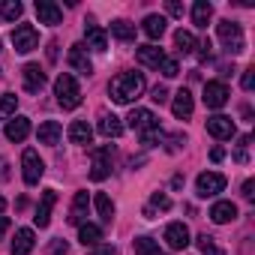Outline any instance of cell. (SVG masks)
I'll return each instance as SVG.
<instances>
[{
	"mask_svg": "<svg viewBox=\"0 0 255 255\" xmlns=\"http://www.w3.org/2000/svg\"><path fill=\"white\" fill-rule=\"evenodd\" d=\"M144 87H147V81H144L141 72H120L117 78H111L108 93H111V99L117 105H129L144 93Z\"/></svg>",
	"mask_w": 255,
	"mask_h": 255,
	"instance_id": "6da1fadb",
	"label": "cell"
},
{
	"mask_svg": "<svg viewBox=\"0 0 255 255\" xmlns=\"http://www.w3.org/2000/svg\"><path fill=\"white\" fill-rule=\"evenodd\" d=\"M126 120H129V129H135V132L141 135V144H144V147H153L156 141H162V129H159V120H156L153 111H147V108H132Z\"/></svg>",
	"mask_w": 255,
	"mask_h": 255,
	"instance_id": "7a4b0ae2",
	"label": "cell"
},
{
	"mask_svg": "<svg viewBox=\"0 0 255 255\" xmlns=\"http://www.w3.org/2000/svg\"><path fill=\"white\" fill-rule=\"evenodd\" d=\"M54 96H57V105H60V108H66V111L78 108V105H81V87H78L75 75L60 72L57 81H54Z\"/></svg>",
	"mask_w": 255,
	"mask_h": 255,
	"instance_id": "3957f363",
	"label": "cell"
},
{
	"mask_svg": "<svg viewBox=\"0 0 255 255\" xmlns=\"http://www.w3.org/2000/svg\"><path fill=\"white\" fill-rule=\"evenodd\" d=\"M216 33H219V39H222V45H225V51H228V54H243V51H246L243 30H240V24H237V21H231V18L219 21V24H216Z\"/></svg>",
	"mask_w": 255,
	"mask_h": 255,
	"instance_id": "277c9868",
	"label": "cell"
},
{
	"mask_svg": "<svg viewBox=\"0 0 255 255\" xmlns=\"http://www.w3.org/2000/svg\"><path fill=\"white\" fill-rule=\"evenodd\" d=\"M21 174H24V183L27 186H36L42 180V174H45V162L39 159V153L33 147H27L21 153Z\"/></svg>",
	"mask_w": 255,
	"mask_h": 255,
	"instance_id": "5b68a950",
	"label": "cell"
},
{
	"mask_svg": "<svg viewBox=\"0 0 255 255\" xmlns=\"http://www.w3.org/2000/svg\"><path fill=\"white\" fill-rule=\"evenodd\" d=\"M12 45H15L18 54H30V51L39 45V33H36V27H33V24H18V27L12 30Z\"/></svg>",
	"mask_w": 255,
	"mask_h": 255,
	"instance_id": "8992f818",
	"label": "cell"
},
{
	"mask_svg": "<svg viewBox=\"0 0 255 255\" xmlns=\"http://www.w3.org/2000/svg\"><path fill=\"white\" fill-rule=\"evenodd\" d=\"M90 156H93V165H90V177H93V180H105V177L111 174L114 147H111V144H105V147H96Z\"/></svg>",
	"mask_w": 255,
	"mask_h": 255,
	"instance_id": "52a82bcc",
	"label": "cell"
},
{
	"mask_svg": "<svg viewBox=\"0 0 255 255\" xmlns=\"http://www.w3.org/2000/svg\"><path fill=\"white\" fill-rule=\"evenodd\" d=\"M222 189H225V177H222L219 171H201L198 180H195V192H198L201 198H213V195H219Z\"/></svg>",
	"mask_w": 255,
	"mask_h": 255,
	"instance_id": "ba28073f",
	"label": "cell"
},
{
	"mask_svg": "<svg viewBox=\"0 0 255 255\" xmlns=\"http://www.w3.org/2000/svg\"><path fill=\"white\" fill-rule=\"evenodd\" d=\"M207 132L213 135V138H219V141H228V138H234V120L231 117H225V114H213V117H207Z\"/></svg>",
	"mask_w": 255,
	"mask_h": 255,
	"instance_id": "9c48e42d",
	"label": "cell"
},
{
	"mask_svg": "<svg viewBox=\"0 0 255 255\" xmlns=\"http://www.w3.org/2000/svg\"><path fill=\"white\" fill-rule=\"evenodd\" d=\"M228 96H231V93H228V87H225L222 81H207V84H204V96H201V99H204V105H207V108H213V111H216V108H222V105L228 102Z\"/></svg>",
	"mask_w": 255,
	"mask_h": 255,
	"instance_id": "30bf717a",
	"label": "cell"
},
{
	"mask_svg": "<svg viewBox=\"0 0 255 255\" xmlns=\"http://www.w3.org/2000/svg\"><path fill=\"white\" fill-rule=\"evenodd\" d=\"M189 228L183 225V222H171L168 228H165V243H168V249H174V252H180V249H186L189 246Z\"/></svg>",
	"mask_w": 255,
	"mask_h": 255,
	"instance_id": "8fae6325",
	"label": "cell"
},
{
	"mask_svg": "<svg viewBox=\"0 0 255 255\" xmlns=\"http://www.w3.org/2000/svg\"><path fill=\"white\" fill-rule=\"evenodd\" d=\"M21 78H24V90H27V93H39V90L45 87V72H42L39 63H27V66L21 69Z\"/></svg>",
	"mask_w": 255,
	"mask_h": 255,
	"instance_id": "7c38bea8",
	"label": "cell"
},
{
	"mask_svg": "<svg viewBox=\"0 0 255 255\" xmlns=\"http://www.w3.org/2000/svg\"><path fill=\"white\" fill-rule=\"evenodd\" d=\"M36 138H39V144H51V147H57L60 138H63V126H60L57 120H45V123H39Z\"/></svg>",
	"mask_w": 255,
	"mask_h": 255,
	"instance_id": "4fadbf2b",
	"label": "cell"
},
{
	"mask_svg": "<svg viewBox=\"0 0 255 255\" xmlns=\"http://www.w3.org/2000/svg\"><path fill=\"white\" fill-rule=\"evenodd\" d=\"M135 57H138L141 66H150V69H159L165 63V51L156 48V45H138L135 48Z\"/></svg>",
	"mask_w": 255,
	"mask_h": 255,
	"instance_id": "5bb4252c",
	"label": "cell"
},
{
	"mask_svg": "<svg viewBox=\"0 0 255 255\" xmlns=\"http://www.w3.org/2000/svg\"><path fill=\"white\" fill-rule=\"evenodd\" d=\"M69 66H72L75 72H81V75H90V72H93V63H90L87 48H84L81 42H75V45L69 48Z\"/></svg>",
	"mask_w": 255,
	"mask_h": 255,
	"instance_id": "9a60e30c",
	"label": "cell"
},
{
	"mask_svg": "<svg viewBox=\"0 0 255 255\" xmlns=\"http://www.w3.org/2000/svg\"><path fill=\"white\" fill-rule=\"evenodd\" d=\"M57 204V192L54 189H45L42 192V201H39V207H36V216H33V222L39 225V228H45L48 222H51V207Z\"/></svg>",
	"mask_w": 255,
	"mask_h": 255,
	"instance_id": "2e32d148",
	"label": "cell"
},
{
	"mask_svg": "<svg viewBox=\"0 0 255 255\" xmlns=\"http://www.w3.org/2000/svg\"><path fill=\"white\" fill-rule=\"evenodd\" d=\"M36 15H39V24H60L63 21V9L51 0H36Z\"/></svg>",
	"mask_w": 255,
	"mask_h": 255,
	"instance_id": "e0dca14e",
	"label": "cell"
},
{
	"mask_svg": "<svg viewBox=\"0 0 255 255\" xmlns=\"http://www.w3.org/2000/svg\"><path fill=\"white\" fill-rule=\"evenodd\" d=\"M192 108H195L192 93H189L186 87H183V90H177V93H174V102H171L174 117H177V120H186V117H192Z\"/></svg>",
	"mask_w": 255,
	"mask_h": 255,
	"instance_id": "ac0fdd59",
	"label": "cell"
},
{
	"mask_svg": "<svg viewBox=\"0 0 255 255\" xmlns=\"http://www.w3.org/2000/svg\"><path fill=\"white\" fill-rule=\"evenodd\" d=\"M84 39H87V48H93L99 54L108 48V33L99 24H84Z\"/></svg>",
	"mask_w": 255,
	"mask_h": 255,
	"instance_id": "d6986e66",
	"label": "cell"
},
{
	"mask_svg": "<svg viewBox=\"0 0 255 255\" xmlns=\"http://www.w3.org/2000/svg\"><path fill=\"white\" fill-rule=\"evenodd\" d=\"M210 219H213L216 225L234 222V219H237V204H234V201H216V204L210 207Z\"/></svg>",
	"mask_w": 255,
	"mask_h": 255,
	"instance_id": "ffe728a7",
	"label": "cell"
},
{
	"mask_svg": "<svg viewBox=\"0 0 255 255\" xmlns=\"http://www.w3.org/2000/svg\"><path fill=\"white\" fill-rule=\"evenodd\" d=\"M99 132L105 135V138H120L123 135V123H120V117L117 114H99Z\"/></svg>",
	"mask_w": 255,
	"mask_h": 255,
	"instance_id": "44dd1931",
	"label": "cell"
},
{
	"mask_svg": "<svg viewBox=\"0 0 255 255\" xmlns=\"http://www.w3.org/2000/svg\"><path fill=\"white\" fill-rule=\"evenodd\" d=\"M27 135H30V120H27V117H12V120L6 123V138H9V141L18 144V141H24Z\"/></svg>",
	"mask_w": 255,
	"mask_h": 255,
	"instance_id": "7402d4cb",
	"label": "cell"
},
{
	"mask_svg": "<svg viewBox=\"0 0 255 255\" xmlns=\"http://www.w3.org/2000/svg\"><path fill=\"white\" fill-rule=\"evenodd\" d=\"M33 231L30 228H18L15 231V240H12V255H30L33 252Z\"/></svg>",
	"mask_w": 255,
	"mask_h": 255,
	"instance_id": "603a6c76",
	"label": "cell"
},
{
	"mask_svg": "<svg viewBox=\"0 0 255 255\" xmlns=\"http://www.w3.org/2000/svg\"><path fill=\"white\" fill-rule=\"evenodd\" d=\"M87 207H90L87 192H75V201H72V210H69V222H72V225H84Z\"/></svg>",
	"mask_w": 255,
	"mask_h": 255,
	"instance_id": "cb8c5ba5",
	"label": "cell"
},
{
	"mask_svg": "<svg viewBox=\"0 0 255 255\" xmlns=\"http://www.w3.org/2000/svg\"><path fill=\"white\" fill-rule=\"evenodd\" d=\"M69 141L72 144H90V138H93V129L84 123V120H75V123H69Z\"/></svg>",
	"mask_w": 255,
	"mask_h": 255,
	"instance_id": "d4e9b609",
	"label": "cell"
},
{
	"mask_svg": "<svg viewBox=\"0 0 255 255\" xmlns=\"http://www.w3.org/2000/svg\"><path fill=\"white\" fill-rule=\"evenodd\" d=\"M210 18H213V6L207 3V0H195V6H192V24L204 30L210 24Z\"/></svg>",
	"mask_w": 255,
	"mask_h": 255,
	"instance_id": "484cf974",
	"label": "cell"
},
{
	"mask_svg": "<svg viewBox=\"0 0 255 255\" xmlns=\"http://www.w3.org/2000/svg\"><path fill=\"white\" fill-rule=\"evenodd\" d=\"M111 36L120 39V42H132L135 39V24H129L126 18H117V21H111Z\"/></svg>",
	"mask_w": 255,
	"mask_h": 255,
	"instance_id": "4316f807",
	"label": "cell"
},
{
	"mask_svg": "<svg viewBox=\"0 0 255 255\" xmlns=\"http://www.w3.org/2000/svg\"><path fill=\"white\" fill-rule=\"evenodd\" d=\"M165 24H168V21H165L162 15H147V18L141 21V30H144L150 39H159V36L165 33Z\"/></svg>",
	"mask_w": 255,
	"mask_h": 255,
	"instance_id": "83f0119b",
	"label": "cell"
},
{
	"mask_svg": "<svg viewBox=\"0 0 255 255\" xmlns=\"http://www.w3.org/2000/svg\"><path fill=\"white\" fill-rule=\"evenodd\" d=\"M195 45H198V42H195V36H192L189 30H183V27H180V30L174 33V48H177V54H183V57H186V54H192V51H195Z\"/></svg>",
	"mask_w": 255,
	"mask_h": 255,
	"instance_id": "f1b7e54d",
	"label": "cell"
},
{
	"mask_svg": "<svg viewBox=\"0 0 255 255\" xmlns=\"http://www.w3.org/2000/svg\"><path fill=\"white\" fill-rule=\"evenodd\" d=\"M132 249H135V255H165L162 246L153 237H135L132 240Z\"/></svg>",
	"mask_w": 255,
	"mask_h": 255,
	"instance_id": "f546056e",
	"label": "cell"
},
{
	"mask_svg": "<svg viewBox=\"0 0 255 255\" xmlns=\"http://www.w3.org/2000/svg\"><path fill=\"white\" fill-rule=\"evenodd\" d=\"M93 204H96V213H99V219H102V222H111V219H114V201H111L105 192H96Z\"/></svg>",
	"mask_w": 255,
	"mask_h": 255,
	"instance_id": "4dcf8cb0",
	"label": "cell"
},
{
	"mask_svg": "<svg viewBox=\"0 0 255 255\" xmlns=\"http://www.w3.org/2000/svg\"><path fill=\"white\" fill-rule=\"evenodd\" d=\"M78 240H81L84 246H96V243L102 240V228H99V225L84 222V225H78Z\"/></svg>",
	"mask_w": 255,
	"mask_h": 255,
	"instance_id": "1f68e13d",
	"label": "cell"
},
{
	"mask_svg": "<svg viewBox=\"0 0 255 255\" xmlns=\"http://www.w3.org/2000/svg\"><path fill=\"white\" fill-rule=\"evenodd\" d=\"M15 108H18V96L15 93H3V96H0V120L15 117Z\"/></svg>",
	"mask_w": 255,
	"mask_h": 255,
	"instance_id": "d6a6232c",
	"label": "cell"
},
{
	"mask_svg": "<svg viewBox=\"0 0 255 255\" xmlns=\"http://www.w3.org/2000/svg\"><path fill=\"white\" fill-rule=\"evenodd\" d=\"M21 12H24V6L18 0H6V3L0 6V18L3 21H15V18H21Z\"/></svg>",
	"mask_w": 255,
	"mask_h": 255,
	"instance_id": "836d02e7",
	"label": "cell"
},
{
	"mask_svg": "<svg viewBox=\"0 0 255 255\" xmlns=\"http://www.w3.org/2000/svg\"><path fill=\"white\" fill-rule=\"evenodd\" d=\"M195 243H198L201 255H225V252L213 243V237H210V234H198V237H195Z\"/></svg>",
	"mask_w": 255,
	"mask_h": 255,
	"instance_id": "e575fe53",
	"label": "cell"
},
{
	"mask_svg": "<svg viewBox=\"0 0 255 255\" xmlns=\"http://www.w3.org/2000/svg\"><path fill=\"white\" fill-rule=\"evenodd\" d=\"M69 252V243L63 240V237H54L51 243H48V249H45V255H66Z\"/></svg>",
	"mask_w": 255,
	"mask_h": 255,
	"instance_id": "d590c367",
	"label": "cell"
},
{
	"mask_svg": "<svg viewBox=\"0 0 255 255\" xmlns=\"http://www.w3.org/2000/svg\"><path fill=\"white\" fill-rule=\"evenodd\" d=\"M159 72H162L165 78H174V75L180 72V69H177V60H174V57H165V63L159 66Z\"/></svg>",
	"mask_w": 255,
	"mask_h": 255,
	"instance_id": "8d00e7d4",
	"label": "cell"
},
{
	"mask_svg": "<svg viewBox=\"0 0 255 255\" xmlns=\"http://www.w3.org/2000/svg\"><path fill=\"white\" fill-rule=\"evenodd\" d=\"M183 144H186V135H180V132H177V135H168V138H165V147H168L171 153H177V150H180Z\"/></svg>",
	"mask_w": 255,
	"mask_h": 255,
	"instance_id": "74e56055",
	"label": "cell"
},
{
	"mask_svg": "<svg viewBox=\"0 0 255 255\" xmlns=\"http://www.w3.org/2000/svg\"><path fill=\"white\" fill-rule=\"evenodd\" d=\"M150 207L168 210V207H171V198H168V195H162V192H153V198H150Z\"/></svg>",
	"mask_w": 255,
	"mask_h": 255,
	"instance_id": "f35d334b",
	"label": "cell"
},
{
	"mask_svg": "<svg viewBox=\"0 0 255 255\" xmlns=\"http://www.w3.org/2000/svg\"><path fill=\"white\" fill-rule=\"evenodd\" d=\"M150 99H153V102H156V105H162V102H168V90H165V87H159V84H156V87H153V90H150Z\"/></svg>",
	"mask_w": 255,
	"mask_h": 255,
	"instance_id": "ab89813d",
	"label": "cell"
},
{
	"mask_svg": "<svg viewBox=\"0 0 255 255\" xmlns=\"http://www.w3.org/2000/svg\"><path fill=\"white\" fill-rule=\"evenodd\" d=\"M90 255H117V252L111 243H96V246H90Z\"/></svg>",
	"mask_w": 255,
	"mask_h": 255,
	"instance_id": "60d3db41",
	"label": "cell"
},
{
	"mask_svg": "<svg viewBox=\"0 0 255 255\" xmlns=\"http://www.w3.org/2000/svg\"><path fill=\"white\" fill-rule=\"evenodd\" d=\"M240 84H243V90H252L255 87V69H246L243 78H240Z\"/></svg>",
	"mask_w": 255,
	"mask_h": 255,
	"instance_id": "b9f144b4",
	"label": "cell"
},
{
	"mask_svg": "<svg viewBox=\"0 0 255 255\" xmlns=\"http://www.w3.org/2000/svg\"><path fill=\"white\" fill-rule=\"evenodd\" d=\"M198 48H201V60H210V57H213V42H210V39H204Z\"/></svg>",
	"mask_w": 255,
	"mask_h": 255,
	"instance_id": "7bdbcfd3",
	"label": "cell"
},
{
	"mask_svg": "<svg viewBox=\"0 0 255 255\" xmlns=\"http://www.w3.org/2000/svg\"><path fill=\"white\" fill-rule=\"evenodd\" d=\"M165 9H168V15H183V6L177 3V0H168V3H165Z\"/></svg>",
	"mask_w": 255,
	"mask_h": 255,
	"instance_id": "ee69618b",
	"label": "cell"
},
{
	"mask_svg": "<svg viewBox=\"0 0 255 255\" xmlns=\"http://www.w3.org/2000/svg\"><path fill=\"white\" fill-rule=\"evenodd\" d=\"M243 198H246V201H252V198H255V183H252V180H246V183H243Z\"/></svg>",
	"mask_w": 255,
	"mask_h": 255,
	"instance_id": "f6af8a7d",
	"label": "cell"
},
{
	"mask_svg": "<svg viewBox=\"0 0 255 255\" xmlns=\"http://www.w3.org/2000/svg\"><path fill=\"white\" fill-rule=\"evenodd\" d=\"M6 231H9V219H6V216H0V240H3Z\"/></svg>",
	"mask_w": 255,
	"mask_h": 255,
	"instance_id": "bcb514c9",
	"label": "cell"
},
{
	"mask_svg": "<svg viewBox=\"0 0 255 255\" xmlns=\"http://www.w3.org/2000/svg\"><path fill=\"white\" fill-rule=\"evenodd\" d=\"M222 156H225V150H222V147H213V150H210V159H213V162H219Z\"/></svg>",
	"mask_w": 255,
	"mask_h": 255,
	"instance_id": "7dc6e473",
	"label": "cell"
},
{
	"mask_svg": "<svg viewBox=\"0 0 255 255\" xmlns=\"http://www.w3.org/2000/svg\"><path fill=\"white\" fill-rule=\"evenodd\" d=\"M171 186H174V189H180V186H183V174H174V180H171Z\"/></svg>",
	"mask_w": 255,
	"mask_h": 255,
	"instance_id": "c3c4849f",
	"label": "cell"
},
{
	"mask_svg": "<svg viewBox=\"0 0 255 255\" xmlns=\"http://www.w3.org/2000/svg\"><path fill=\"white\" fill-rule=\"evenodd\" d=\"M48 57H51V60L57 57V42H51V45H48Z\"/></svg>",
	"mask_w": 255,
	"mask_h": 255,
	"instance_id": "681fc988",
	"label": "cell"
},
{
	"mask_svg": "<svg viewBox=\"0 0 255 255\" xmlns=\"http://www.w3.org/2000/svg\"><path fill=\"white\" fill-rule=\"evenodd\" d=\"M6 210V201H3V195H0V213H3Z\"/></svg>",
	"mask_w": 255,
	"mask_h": 255,
	"instance_id": "f907efd6",
	"label": "cell"
}]
</instances>
